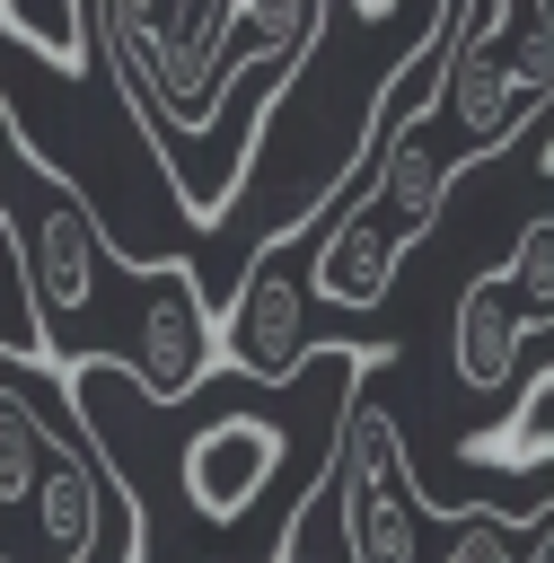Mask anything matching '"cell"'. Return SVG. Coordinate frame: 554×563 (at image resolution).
I'll list each match as a JSON object with an SVG mask.
<instances>
[{"label":"cell","mask_w":554,"mask_h":563,"mask_svg":"<svg viewBox=\"0 0 554 563\" xmlns=\"http://www.w3.org/2000/svg\"><path fill=\"white\" fill-rule=\"evenodd\" d=\"M387 369V343H308L290 378H246L220 361L193 396H158L167 422V493L176 528L123 545V563H176L185 537H202L220 563H290L299 510L334 475L343 413L361 378Z\"/></svg>","instance_id":"cell-1"},{"label":"cell","mask_w":554,"mask_h":563,"mask_svg":"<svg viewBox=\"0 0 554 563\" xmlns=\"http://www.w3.org/2000/svg\"><path fill=\"white\" fill-rule=\"evenodd\" d=\"M317 18L325 0H97V44L202 229L237 202V167H246V150L220 132V106H237L246 79L281 88L308 62Z\"/></svg>","instance_id":"cell-2"},{"label":"cell","mask_w":554,"mask_h":563,"mask_svg":"<svg viewBox=\"0 0 554 563\" xmlns=\"http://www.w3.org/2000/svg\"><path fill=\"white\" fill-rule=\"evenodd\" d=\"M554 114V0H448V70L422 114L378 141H413L431 167L492 158L519 123Z\"/></svg>","instance_id":"cell-3"},{"label":"cell","mask_w":554,"mask_h":563,"mask_svg":"<svg viewBox=\"0 0 554 563\" xmlns=\"http://www.w3.org/2000/svg\"><path fill=\"white\" fill-rule=\"evenodd\" d=\"M114 493L97 457H79L26 396L0 387V563H88Z\"/></svg>","instance_id":"cell-4"},{"label":"cell","mask_w":554,"mask_h":563,"mask_svg":"<svg viewBox=\"0 0 554 563\" xmlns=\"http://www.w3.org/2000/svg\"><path fill=\"white\" fill-rule=\"evenodd\" d=\"M334 510H343L352 563H431V501L405 466L396 422L369 396H352L343 440H334Z\"/></svg>","instance_id":"cell-5"},{"label":"cell","mask_w":554,"mask_h":563,"mask_svg":"<svg viewBox=\"0 0 554 563\" xmlns=\"http://www.w3.org/2000/svg\"><path fill=\"white\" fill-rule=\"evenodd\" d=\"M308 238H264L237 282H229V317H220V361L246 378H290L308 352Z\"/></svg>","instance_id":"cell-6"},{"label":"cell","mask_w":554,"mask_h":563,"mask_svg":"<svg viewBox=\"0 0 554 563\" xmlns=\"http://www.w3.org/2000/svg\"><path fill=\"white\" fill-rule=\"evenodd\" d=\"M519 352H528L519 308L501 299V282H492V273H475V282H466V299H457V317H448V361H457V387L501 396V387H510V369H519Z\"/></svg>","instance_id":"cell-7"},{"label":"cell","mask_w":554,"mask_h":563,"mask_svg":"<svg viewBox=\"0 0 554 563\" xmlns=\"http://www.w3.org/2000/svg\"><path fill=\"white\" fill-rule=\"evenodd\" d=\"M457 457H466V466H501V475H536V466H554V361L528 369V378L510 387L501 422L475 431Z\"/></svg>","instance_id":"cell-8"},{"label":"cell","mask_w":554,"mask_h":563,"mask_svg":"<svg viewBox=\"0 0 554 563\" xmlns=\"http://www.w3.org/2000/svg\"><path fill=\"white\" fill-rule=\"evenodd\" d=\"M0 361L44 369V317H35V282H26V238L18 211L0 202Z\"/></svg>","instance_id":"cell-9"},{"label":"cell","mask_w":554,"mask_h":563,"mask_svg":"<svg viewBox=\"0 0 554 563\" xmlns=\"http://www.w3.org/2000/svg\"><path fill=\"white\" fill-rule=\"evenodd\" d=\"M492 282H501V299L519 308V325L545 334V325H554V220H528L519 246L492 264Z\"/></svg>","instance_id":"cell-10"},{"label":"cell","mask_w":554,"mask_h":563,"mask_svg":"<svg viewBox=\"0 0 554 563\" xmlns=\"http://www.w3.org/2000/svg\"><path fill=\"white\" fill-rule=\"evenodd\" d=\"M545 167H554V114H545Z\"/></svg>","instance_id":"cell-11"}]
</instances>
